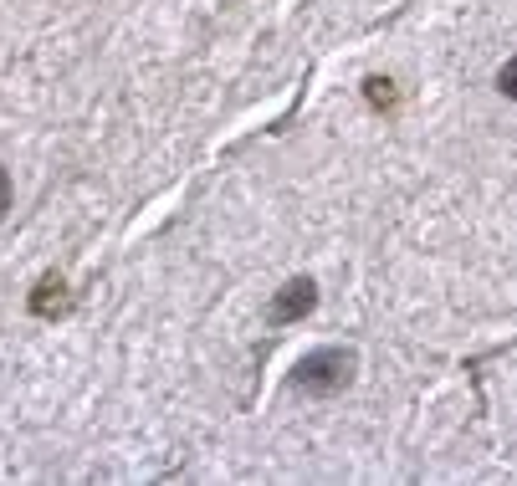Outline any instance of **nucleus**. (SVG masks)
<instances>
[{"label": "nucleus", "mask_w": 517, "mask_h": 486, "mask_svg": "<svg viewBox=\"0 0 517 486\" xmlns=\"http://www.w3.org/2000/svg\"><path fill=\"white\" fill-rule=\"evenodd\" d=\"M354 369H359L354 348H313V353L297 359L292 389L308 394V400H328V394H343V389L354 384Z\"/></svg>", "instance_id": "obj_1"}, {"label": "nucleus", "mask_w": 517, "mask_h": 486, "mask_svg": "<svg viewBox=\"0 0 517 486\" xmlns=\"http://www.w3.org/2000/svg\"><path fill=\"white\" fill-rule=\"evenodd\" d=\"M313 307H318V282H313V277H292V282H282V292L272 297L267 318H272L277 328H287V323H303Z\"/></svg>", "instance_id": "obj_2"}, {"label": "nucleus", "mask_w": 517, "mask_h": 486, "mask_svg": "<svg viewBox=\"0 0 517 486\" xmlns=\"http://www.w3.org/2000/svg\"><path fill=\"white\" fill-rule=\"evenodd\" d=\"M67 307H72V297H67V282H62L57 272H47V277L36 282V292H31V313H36V318H62Z\"/></svg>", "instance_id": "obj_3"}, {"label": "nucleus", "mask_w": 517, "mask_h": 486, "mask_svg": "<svg viewBox=\"0 0 517 486\" xmlns=\"http://www.w3.org/2000/svg\"><path fill=\"white\" fill-rule=\"evenodd\" d=\"M364 98H369L374 108H390V103H395V82H390V77H369V82H364Z\"/></svg>", "instance_id": "obj_4"}, {"label": "nucleus", "mask_w": 517, "mask_h": 486, "mask_svg": "<svg viewBox=\"0 0 517 486\" xmlns=\"http://www.w3.org/2000/svg\"><path fill=\"white\" fill-rule=\"evenodd\" d=\"M497 93H502V98H517V57L502 62V72H497Z\"/></svg>", "instance_id": "obj_5"}, {"label": "nucleus", "mask_w": 517, "mask_h": 486, "mask_svg": "<svg viewBox=\"0 0 517 486\" xmlns=\"http://www.w3.org/2000/svg\"><path fill=\"white\" fill-rule=\"evenodd\" d=\"M6 215H11V174L0 169V220H6Z\"/></svg>", "instance_id": "obj_6"}]
</instances>
